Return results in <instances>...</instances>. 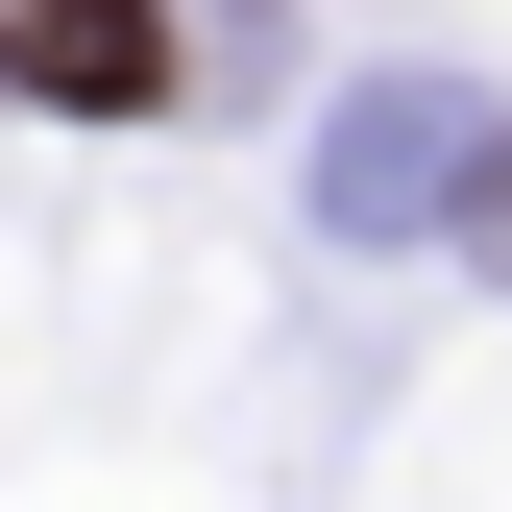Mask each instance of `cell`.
I'll return each mask as SVG.
<instances>
[{
	"instance_id": "cell-2",
	"label": "cell",
	"mask_w": 512,
	"mask_h": 512,
	"mask_svg": "<svg viewBox=\"0 0 512 512\" xmlns=\"http://www.w3.org/2000/svg\"><path fill=\"white\" fill-rule=\"evenodd\" d=\"M488 244H512V196H488Z\"/></svg>"
},
{
	"instance_id": "cell-1",
	"label": "cell",
	"mask_w": 512,
	"mask_h": 512,
	"mask_svg": "<svg viewBox=\"0 0 512 512\" xmlns=\"http://www.w3.org/2000/svg\"><path fill=\"white\" fill-rule=\"evenodd\" d=\"M0 74L74 98V122H147V98H171V25H147V0H25V25H0Z\"/></svg>"
}]
</instances>
